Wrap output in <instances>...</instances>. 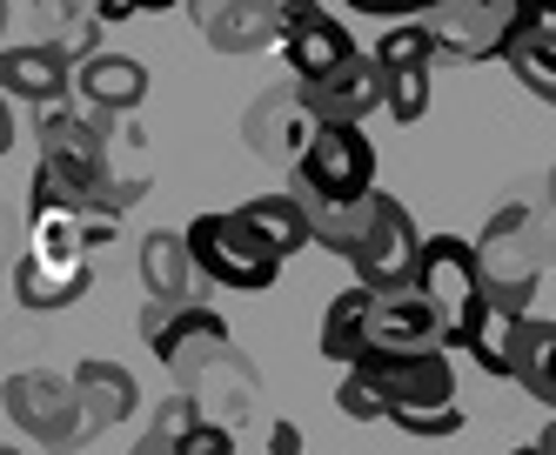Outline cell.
I'll return each instance as SVG.
<instances>
[{
	"instance_id": "cell-1",
	"label": "cell",
	"mask_w": 556,
	"mask_h": 455,
	"mask_svg": "<svg viewBox=\"0 0 556 455\" xmlns=\"http://www.w3.org/2000/svg\"><path fill=\"white\" fill-rule=\"evenodd\" d=\"M323 355L329 362H376V355H435L450 349L443 321H435V308L416 295V288H403V295H376V288L349 281L342 295L323 308Z\"/></svg>"
},
{
	"instance_id": "cell-2",
	"label": "cell",
	"mask_w": 556,
	"mask_h": 455,
	"mask_svg": "<svg viewBox=\"0 0 556 455\" xmlns=\"http://www.w3.org/2000/svg\"><path fill=\"white\" fill-rule=\"evenodd\" d=\"M416 295L435 308L450 349H463V355L483 342V328H490V315H496L490 281H483V262H476V241H463V235H429V241H422Z\"/></svg>"
},
{
	"instance_id": "cell-3",
	"label": "cell",
	"mask_w": 556,
	"mask_h": 455,
	"mask_svg": "<svg viewBox=\"0 0 556 455\" xmlns=\"http://www.w3.org/2000/svg\"><path fill=\"white\" fill-rule=\"evenodd\" d=\"M476 262H483L490 302L503 315H530L536 308V281L549 268L543 208H536V201H503V208L483 222V235H476Z\"/></svg>"
},
{
	"instance_id": "cell-4",
	"label": "cell",
	"mask_w": 556,
	"mask_h": 455,
	"mask_svg": "<svg viewBox=\"0 0 556 455\" xmlns=\"http://www.w3.org/2000/svg\"><path fill=\"white\" fill-rule=\"evenodd\" d=\"M141 342H148L154 362L175 376V389H194V395H202V376H208V368H235V362H242V349H235L222 308H202V302H188V308L148 302V308H141Z\"/></svg>"
},
{
	"instance_id": "cell-5",
	"label": "cell",
	"mask_w": 556,
	"mask_h": 455,
	"mask_svg": "<svg viewBox=\"0 0 556 455\" xmlns=\"http://www.w3.org/2000/svg\"><path fill=\"white\" fill-rule=\"evenodd\" d=\"M8 422L21 429V435H34L41 448H61V455H74V448H88L108 422L88 408V395L74 389V376H48V368H21V376H8Z\"/></svg>"
},
{
	"instance_id": "cell-6",
	"label": "cell",
	"mask_w": 556,
	"mask_h": 455,
	"mask_svg": "<svg viewBox=\"0 0 556 455\" xmlns=\"http://www.w3.org/2000/svg\"><path fill=\"white\" fill-rule=\"evenodd\" d=\"M289 194L302 208H355L376 194V148L363 128H323L308 141V154L295 161Z\"/></svg>"
},
{
	"instance_id": "cell-7",
	"label": "cell",
	"mask_w": 556,
	"mask_h": 455,
	"mask_svg": "<svg viewBox=\"0 0 556 455\" xmlns=\"http://www.w3.org/2000/svg\"><path fill=\"white\" fill-rule=\"evenodd\" d=\"M188 248H194V262H202V275L215 288H228V295H262V288H275V275H282V255L242 222V208L194 215Z\"/></svg>"
},
{
	"instance_id": "cell-8",
	"label": "cell",
	"mask_w": 556,
	"mask_h": 455,
	"mask_svg": "<svg viewBox=\"0 0 556 455\" xmlns=\"http://www.w3.org/2000/svg\"><path fill=\"white\" fill-rule=\"evenodd\" d=\"M536 0H443L429 14L435 54L443 67H476V61H509V40L523 34Z\"/></svg>"
},
{
	"instance_id": "cell-9",
	"label": "cell",
	"mask_w": 556,
	"mask_h": 455,
	"mask_svg": "<svg viewBox=\"0 0 556 455\" xmlns=\"http://www.w3.org/2000/svg\"><path fill=\"white\" fill-rule=\"evenodd\" d=\"M422 241H429V235L416 228V215H409L395 194L376 188V222H369L363 241H355L349 268H355V281H363V288H376V295H403V288H416Z\"/></svg>"
},
{
	"instance_id": "cell-10",
	"label": "cell",
	"mask_w": 556,
	"mask_h": 455,
	"mask_svg": "<svg viewBox=\"0 0 556 455\" xmlns=\"http://www.w3.org/2000/svg\"><path fill=\"white\" fill-rule=\"evenodd\" d=\"M355 376L389 402V416H403V408H456L450 349H435V355H376V362H355Z\"/></svg>"
},
{
	"instance_id": "cell-11",
	"label": "cell",
	"mask_w": 556,
	"mask_h": 455,
	"mask_svg": "<svg viewBox=\"0 0 556 455\" xmlns=\"http://www.w3.org/2000/svg\"><path fill=\"white\" fill-rule=\"evenodd\" d=\"M295 94H302V108L323 121V128H363L369 114L389 108V74H382L376 54L363 48L349 67H336L329 80H295Z\"/></svg>"
},
{
	"instance_id": "cell-12",
	"label": "cell",
	"mask_w": 556,
	"mask_h": 455,
	"mask_svg": "<svg viewBox=\"0 0 556 455\" xmlns=\"http://www.w3.org/2000/svg\"><path fill=\"white\" fill-rule=\"evenodd\" d=\"M355 54H363L355 34L323 8V0H289V14H282V61H289L295 80H329Z\"/></svg>"
},
{
	"instance_id": "cell-13",
	"label": "cell",
	"mask_w": 556,
	"mask_h": 455,
	"mask_svg": "<svg viewBox=\"0 0 556 455\" xmlns=\"http://www.w3.org/2000/svg\"><path fill=\"white\" fill-rule=\"evenodd\" d=\"M194 14H202L215 54H262V48H282L289 0H194Z\"/></svg>"
},
{
	"instance_id": "cell-14",
	"label": "cell",
	"mask_w": 556,
	"mask_h": 455,
	"mask_svg": "<svg viewBox=\"0 0 556 455\" xmlns=\"http://www.w3.org/2000/svg\"><path fill=\"white\" fill-rule=\"evenodd\" d=\"M141 281H148V302H168V308H188L194 295H202V262H194L188 248V228H154L141 235Z\"/></svg>"
},
{
	"instance_id": "cell-15",
	"label": "cell",
	"mask_w": 556,
	"mask_h": 455,
	"mask_svg": "<svg viewBox=\"0 0 556 455\" xmlns=\"http://www.w3.org/2000/svg\"><path fill=\"white\" fill-rule=\"evenodd\" d=\"M0 88H8V101L61 108L67 101V48H54V40H21V48H8Z\"/></svg>"
},
{
	"instance_id": "cell-16",
	"label": "cell",
	"mask_w": 556,
	"mask_h": 455,
	"mask_svg": "<svg viewBox=\"0 0 556 455\" xmlns=\"http://www.w3.org/2000/svg\"><path fill=\"white\" fill-rule=\"evenodd\" d=\"M94 288V262H48V255H27L14 262V295H21V308H34V315H54V308H74Z\"/></svg>"
},
{
	"instance_id": "cell-17",
	"label": "cell",
	"mask_w": 556,
	"mask_h": 455,
	"mask_svg": "<svg viewBox=\"0 0 556 455\" xmlns=\"http://www.w3.org/2000/svg\"><path fill=\"white\" fill-rule=\"evenodd\" d=\"M74 94L94 114H135L148 101V67L135 54H88L81 74H74Z\"/></svg>"
},
{
	"instance_id": "cell-18",
	"label": "cell",
	"mask_w": 556,
	"mask_h": 455,
	"mask_svg": "<svg viewBox=\"0 0 556 455\" xmlns=\"http://www.w3.org/2000/svg\"><path fill=\"white\" fill-rule=\"evenodd\" d=\"M249 135H255V154H268V161H282V168L295 175V161L308 154V141L323 135V121H315L308 108H302V94L289 88V94H275L268 108H255V121H249Z\"/></svg>"
},
{
	"instance_id": "cell-19",
	"label": "cell",
	"mask_w": 556,
	"mask_h": 455,
	"mask_svg": "<svg viewBox=\"0 0 556 455\" xmlns=\"http://www.w3.org/2000/svg\"><path fill=\"white\" fill-rule=\"evenodd\" d=\"M509 74L523 80V94L556 108V0H536V14L523 21V34L509 40Z\"/></svg>"
},
{
	"instance_id": "cell-20",
	"label": "cell",
	"mask_w": 556,
	"mask_h": 455,
	"mask_svg": "<svg viewBox=\"0 0 556 455\" xmlns=\"http://www.w3.org/2000/svg\"><path fill=\"white\" fill-rule=\"evenodd\" d=\"M242 222L275 248V255H302V248L315 241V228H308V208H302V201L282 188V194H255V201H242Z\"/></svg>"
},
{
	"instance_id": "cell-21",
	"label": "cell",
	"mask_w": 556,
	"mask_h": 455,
	"mask_svg": "<svg viewBox=\"0 0 556 455\" xmlns=\"http://www.w3.org/2000/svg\"><path fill=\"white\" fill-rule=\"evenodd\" d=\"M74 389L88 395V408L114 429V422H128L135 408H141V389H135V376L122 362H101V355H88V362H74Z\"/></svg>"
},
{
	"instance_id": "cell-22",
	"label": "cell",
	"mask_w": 556,
	"mask_h": 455,
	"mask_svg": "<svg viewBox=\"0 0 556 455\" xmlns=\"http://www.w3.org/2000/svg\"><path fill=\"white\" fill-rule=\"evenodd\" d=\"M516 382L556 416V315H530L523 349H516Z\"/></svg>"
},
{
	"instance_id": "cell-23",
	"label": "cell",
	"mask_w": 556,
	"mask_h": 455,
	"mask_svg": "<svg viewBox=\"0 0 556 455\" xmlns=\"http://www.w3.org/2000/svg\"><path fill=\"white\" fill-rule=\"evenodd\" d=\"M429 101H435V67H395L389 74V121L416 128V121L429 114Z\"/></svg>"
},
{
	"instance_id": "cell-24",
	"label": "cell",
	"mask_w": 556,
	"mask_h": 455,
	"mask_svg": "<svg viewBox=\"0 0 556 455\" xmlns=\"http://www.w3.org/2000/svg\"><path fill=\"white\" fill-rule=\"evenodd\" d=\"M389 429L435 442V435H456V429H463V408H403V416H389Z\"/></svg>"
},
{
	"instance_id": "cell-25",
	"label": "cell",
	"mask_w": 556,
	"mask_h": 455,
	"mask_svg": "<svg viewBox=\"0 0 556 455\" xmlns=\"http://www.w3.org/2000/svg\"><path fill=\"white\" fill-rule=\"evenodd\" d=\"M175 455H235V422H222V416H202L181 442H175Z\"/></svg>"
},
{
	"instance_id": "cell-26",
	"label": "cell",
	"mask_w": 556,
	"mask_h": 455,
	"mask_svg": "<svg viewBox=\"0 0 556 455\" xmlns=\"http://www.w3.org/2000/svg\"><path fill=\"white\" fill-rule=\"evenodd\" d=\"M349 14H369V21H382V27H395V21H429L443 0H342Z\"/></svg>"
},
{
	"instance_id": "cell-27",
	"label": "cell",
	"mask_w": 556,
	"mask_h": 455,
	"mask_svg": "<svg viewBox=\"0 0 556 455\" xmlns=\"http://www.w3.org/2000/svg\"><path fill=\"white\" fill-rule=\"evenodd\" d=\"M94 8H101V21H135V14H141L135 0H94Z\"/></svg>"
},
{
	"instance_id": "cell-28",
	"label": "cell",
	"mask_w": 556,
	"mask_h": 455,
	"mask_svg": "<svg viewBox=\"0 0 556 455\" xmlns=\"http://www.w3.org/2000/svg\"><path fill=\"white\" fill-rule=\"evenodd\" d=\"M128 455H175V442H162V435H141Z\"/></svg>"
},
{
	"instance_id": "cell-29",
	"label": "cell",
	"mask_w": 556,
	"mask_h": 455,
	"mask_svg": "<svg viewBox=\"0 0 556 455\" xmlns=\"http://www.w3.org/2000/svg\"><path fill=\"white\" fill-rule=\"evenodd\" d=\"M543 248H549V275H556V208H543Z\"/></svg>"
},
{
	"instance_id": "cell-30",
	"label": "cell",
	"mask_w": 556,
	"mask_h": 455,
	"mask_svg": "<svg viewBox=\"0 0 556 455\" xmlns=\"http://www.w3.org/2000/svg\"><path fill=\"white\" fill-rule=\"evenodd\" d=\"M141 14H168V8H181V0H135Z\"/></svg>"
},
{
	"instance_id": "cell-31",
	"label": "cell",
	"mask_w": 556,
	"mask_h": 455,
	"mask_svg": "<svg viewBox=\"0 0 556 455\" xmlns=\"http://www.w3.org/2000/svg\"><path fill=\"white\" fill-rule=\"evenodd\" d=\"M536 442H543V455H556V422H549V429H543Z\"/></svg>"
},
{
	"instance_id": "cell-32",
	"label": "cell",
	"mask_w": 556,
	"mask_h": 455,
	"mask_svg": "<svg viewBox=\"0 0 556 455\" xmlns=\"http://www.w3.org/2000/svg\"><path fill=\"white\" fill-rule=\"evenodd\" d=\"M509 455H543V442H523V448H509Z\"/></svg>"
},
{
	"instance_id": "cell-33",
	"label": "cell",
	"mask_w": 556,
	"mask_h": 455,
	"mask_svg": "<svg viewBox=\"0 0 556 455\" xmlns=\"http://www.w3.org/2000/svg\"><path fill=\"white\" fill-rule=\"evenodd\" d=\"M549 208H556V168H549Z\"/></svg>"
},
{
	"instance_id": "cell-34",
	"label": "cell",
	"mask_w": 556,
	"mask_h": 455,
	"mask_svg": "<svg viewBox=\"0 0 556 455\" xmlns=\"http://www.w3.org/2000/svg\"><path fill=\"white\" fill-rule=\"evenodd\" d=\"M0 455H21V448H14V442H8V448H0Z\"/></svg>"
}]
</instances>
